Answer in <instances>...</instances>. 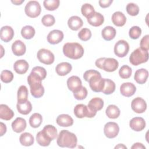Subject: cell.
I'll list each match as a JSON object with an SVG mask.
<instances>
[{
  "mask_svg": "<svg viewBox=\"0 0 149 149\" xmlns=\"http://www.w3.org/2000/svg\"><path fill=\"white\" fill-rule=\"evenodd\" d=\"M42 80L40 76L33 72H31L27 77V82L30 88L31 94L34 98H40L44 94V88L41 83Z\"/></svg>",
  "mask_w": 149,
  "mask_h": 149,
  "instance_id": "obj_1",
  "label": "cell"
},
{
  "mask_svg": "<svg viewBox=\"0 0 149 149\" xmlns=\"http://www.w3.org/2000/svg\"><path fill=\"white\" fill-rule=\"evenodd\" d=\"M56 143L58 146L61 147L73 148L77 146V139L74 133L67 130H62L57 137Z\"/></svg>",
  "mask_w": 149,
  "mask_h": 149,
  "instance_id": "obj_2",
  "label": "cell"
},
{
  "mask_svg": "<svg viewBox=\"0 0 149 149\" xmlns=\"http://www.w3.org/2000/svg\"><path fill=\"white\" fill-rule=\"evenodd\" d=\"M63 53L70 59H78L83 56L84 48L79 43L67 42L63 45Z\"/></svg>",
  "mask_w": 149,
  "mask_h": 149,
  "instance_id": "obj_3",
  "label": "cell"
},
{
  "mask_svg": "<svg viewBox=\"0 0 149 149\" xmlns=\"http://www.w3.org/2000/svg\"><path fill=\"white\" fill-rule=\"evenodd\" d=\"M148 59V52L142 49L140 47L134 50L129 56V61L134 66H138L145 63Z\"/></svg>",
  "mask_w": 149,
  "mask_h": 149,
  "instance_id": "obj_4",
  "label": "cell"
},
{
  "mask_svg": "<svg viewBox=\"0 0 149 149\" xmlns=\"http://www.w3.org/2000/svg\"><path fill=\"white\" fill-rule=\"evenodd\" d=\"M41 11V6L36 1H30L27 3L24 8L26 15L31 17L35 18L40 15Z\"/></svg>",
  "mask_w": 149,
  "mask_h": 149,
  "instance_id": "obj_5",
  "label": "cell"
},
{
  "mask_svg": "<svg viewBox=\"0 0 149 149\" xmlns=\"http://www.w3.org/2000/svg\"><path fill=\"white\" fill-rule=\"evenodd\" d=\"M74 114L77 118H83L84 117L91 118L95 116L97 112H94L89 109L87 106L83 104H79L74 108Z\"/></svg>",
  "mask_w": 149,
  "mask_h": 149,
  "instance_id": "obj_6",
  "label": "cell"
},
{
  "mask_svg": "<svg viewBox=\"0 0 149 149\" xmlns=\"http://www.w3.org/2000/svg\"><path fill=\"white\" fill-rule=\"evenodd\" d=\"M88 82L91 90L93 91L100 93L102 91L104 87L105 81L104 79L102 78L101 73L91 77Z\"/></svg>",
  "mask_w": 149,
  "mask_h": 149,
  "instance_id": "obj_7",
  "label": "cell"
},
{
  "mask_svg": "<svg viewBox=\"0 0 149 149\" xmlns=\"http://www.w3.org/2000/svg\"><path fill=\"white\" fill-rule=\"evenodd\" d=\"M38 61L45 65H51L54 63L55 56L49 50L45 48L40 49L37 54Z\"/></svg>",
  "mask_w": 149,
  "mask_h": 149,
  "instance_id": "obj_8",
  "label": "cell"
},
{
  "mask_svg": "<svg viewBox=\"0 0 149 149\" xmlns=\"http://www.w3.org/2000/svg\"><path fill=\"white\" fill-rule=\"evenodd\" d=\"M129 45L128 42L123 40H119L115 44L114 53L119 58L125 57L129 52Z\"/></svg>",
  "mask_w": 149,
  "mask_h": 149,
  "instance_id": "obj_9",
  "label": "cell"
},
{
  "mask_svg": "<svg viewBox=\"0 0 149 149\" xmlns=\"http://www.w3.org/2000/svg\"><path fill=\"white\" fill-rule=\"evenodd\" d=\"M119 132V127L118 123L113 122L107 123L104 128V133L105 136L109 139L116 137Z\"/></svg>",
  "mask_w": 149,
  "mask_h": 149,
  "instance_id": "obj_10",
  "label": "cell"
},
{
  "mask_svg": "<svg viewBox=\"0 0 149 149\" xmlns=\"http://www.w3.org/2000/svg\"><path fill=\"white\" fill-rule=\"evenodd\" d=\"M132 110L137 113H141L146 111L147 109V104L144 99L141 97L134 98L131 102Z\"/></svg>",
  "mask_w": 149,
  "mask_h": 149,
  "instance_id": "obj_11",
  "label": "cell"
},
{
  "mask_svg": "<svg viewBox=\"0 0 149 149\" xmlns=\"http://www.w3.org/2000/svg\"><path fill=\"white\" fill-rule=\"evenodd\" d=\"M63 33L59 30H53L47 36V41L51 44H57L62 41Z\"/></svg>",
  "mask_w": 149,
  "mask_h": 149,
  "instance_id": "obj_12",
  "label": "cell"
},
{
  "mask_svg": "<svg viewBox=\"0 0 149 149\" xmlns=\"http://www.w3.org/2000/svg\"><path fill=\"white\" fill-rule=\"evenodd\" d=\"M136 91V87L132 83H123L120 87V92L121 94L126 97H130L134 95Z\"/></svg>",
  "mask_w": 149,
  "mask_h": 149,
  "instance_id": "obj_13",
  "label": "cell"
},
{
  "mask_svg": "<svg viewBox=\"0 0 149 149\" xmlns=\"http://www.w3.org/2000/svg\"><path fill=\"white\" fill-rule=\"evenodd\" d=\"M130 128L136 132L143 130L146 127V122L141 117H134L129 122Z\"/></svg>",
  "mask_w": 149,
  "mask_h": 149,
  "instance_id": "obj_14",
  "label": "cell"
},
{
  "mask_svg": "<svg viewBox=\"0 0 149 149\" xmlns=\"http://www.w3.org/2000/svg\"><path fill=\"white\" fill-rule=\"evenodd\" d=\"M118 66L119 63L116 59L113 58H105L102 65V70L112 72L115 71Z\"/></svg>",
  "mask_w": 149,
  "mask_h": 149,
  "instance_id": "obj_15",
  "label": "cell"
},
{
  "mask_svg": "<svg viewBox=\"0 0 149 149\" xmlns=\"http://www.w3.org/2000/svg\"><path fill=\"white\" fill-rule=\"evenodd\" d=\"M67 86L69 90L75 92L82 87L81 80L78 76H72L67 80Z\"/></svg>",
  "mask_w": 149,
  "mask_h": 149,
  "instance_id": "obj_16",
  "label": "cell"
},
{
  "mask_svg": "<svg viewBox=\"0 0 149 149\" xmlns=\"http://www.w3.org/2000/svg\"><path fill=\"white\" fill-rule=\"evenodd\" d=\"M14 36V31L12 27L9 26H5L1 27L0 31L1 39L5 42H8L11 41Z\"/></svg>",
  "mask_w": 149,
  "mask_h": 149,
  "instance_id": "obj_17",
  "label": "cell"
},
{
  "mask_svg": "<svg viewBox=\"0 0 149 149\" xmlns=\"http://www.w3.org/2000/svg\"><path fill=\"white\" fill-rule=\"evenodd\" d=\"M12 51L16 56H20L23 55L26 51V45L21 40H16L12 45Z\"/></svg>",
  "mask_w": 149,
  "mask_h": 149,
  "instance_id": "obj_18",
  "label": "cell"
},
{
  "mask_svg": "<svg viewBox=\"0 0 149 149\" xmlns=\"http://www.w3.org/2000/svg\"><path fill=\"white\" fill-rule=\"evenodd\" d=\"M87 20L90 25L94 27H98L103 24L104 22V17L100 13L95 12L87 18Z\"/></svg>",
  "mask_w": 149,
  "mask_h": 149,
  "instance_id": "obj_19",
  "label": "cell"
},
{
  "mask_svg": "<svg viewBox=\"0 0 149 149\" xmlns=\"http://www.w3.org/2000/svg\"><path fill=\"white\" fill-rule=\"evenodd\" d=\"M72 69V66L71 64L66 62L58 63L55 68V71L56 73L61 76H64L68 74L71 72Z\"/></svg>",
  "mask_w": 149,
  "mask_h": 149,
  "instance_id": "obj_20",
  "label": "cell"
},
{
  "mask_svg": "<svg viewBox=\"0 0 149 149\" xmlns=\"http://www.w3.org/2000/svg\"><path fill=\"white\" fill-rule=\"evenodd\" d=\"M87 107L91 111L97 112L98 111L101 110L103 108L104 101L101 98L94 97L89 101Z\"/></svg>",
  "mask_w": 149,
  "mask_h": 149,
  "instance_id": "obj_21",
  "label": "cell"
},
{
  "mask_svg": "<svg viewBox=\"0 0 149 149\" xmlns=\"http://www.w3.org/2000/svg\"><path fill=\"white\" fill-rule=\"evenodd\" d=\"M26 121L24 119L18 117L12 122V130L16 133H21L24 131L26 127Z\"/></svg>",
  "mask_w": 149,
  "mask_h": 149,
  "instance_id": "obj_22",
  "label": "cell"
},
{
  "mask_svg": "<svg viewBox=\"0 0 149 149\" xmlns=\"http://www.w3.org/2000/svg\"><path fill=\"white\" fill-rule=\"evenodd\" d=\"M13 69L14 70L19 74H24L29 69V63L24 59L17 60L13 65Z\"/></svg>",
  "mask_w": 149,
  "mask_h": 149,
  "instance_id": "obj_23",
  "label": "cell"
},
{
  "mask_svg": "<svg viewBox=\"0 0 149 149\" xmlns=\"http://www.w3.org/2000/svg\"><path fill=\"white\" fill-rule=\"evenodd\" d=\"M111 19L113 24L118 27L124 26L126 22V17L125 15L120 11L114 12L112 14Z\"/></svg>",
  "mask_w": 149,
  "mask_h": 149,
  "instance_id": "obj_24",
  "label": "cell"
},
{
  "mask_svg": "<svg viewBox=\"0 0 149 149\" xmlns=\"http://www.w3.org/2000/svg\"><path fill=\"white\" fill-rule=\"evenodd\" d=\"M148 76V70L146 69L141 68L137 70L135 72L134 79L137 83L143 84L147 81Z\"/></svg>",
  "mask_w": 149,
  "mask_h": 149,
  "instance_id": "obj_25",
  "label": "cell"
},
{
  "mask_svg": "<svg viewBox=\"0 0 149 149\" xmlns=\"http://www.w3.org/2000/svg\"><path fill=\"white\" fill-rule=\"evenodd\" d=\"M56 123L62 127H69L73 124V118L68 114L59 115L56 120Z\"/></svg>",
  "mask_w": 149,
  "mask_h": 149,
  "instance_id": "obj_26",
  "label": "cell"
},
{
  "mask_svg": "<svg viewBox=\"0 0 149 149\" xmlns=\"http://www.w3.org/2000/svg\"><path fill=\"white\" fill-rule=\"evenodd\" d=\"M83 24V22L82 19L77 16H71L68 21V25L69 27L73 31L78 30L82 27Z\"/></svg>",
  "mask_w": 149,
  "mask_h": 149,
  "instance_id": "obj_27",
  "label": "cell"
},
{
  "mask_svg": "<svg viewBox=\"0 0 149 149\" xmlns=\"http://www.w3.org/2000/svg\"><path fill=\"white\" fill-rule=\"evenodd\" d=\"M14 116L13 111L5 104L0 105V118L5 120H9Z\"/></svg>",
  "mask_w": 149,
  "mask_h": 149,
  "instance_id": "obj_28",
  "label": "cell"
},
{
  "mask_svg": "<svg viewBox=\"0 0 149 149\" xmlns=\"http://www.w3.org/2000/svg\"><path fill=\"white\" fill-rule=\"evenodd\" d=\"M116 34V31L115 29L110 26L105 27L101 31L102 37L106 41H111L113 40L115 37Z\"/></svg>",
  "mask_w": 149,
  "mask_h": 149,
  "instance_id": "obj_29",
  "label": "cell"
},
{
  "mask_svg": "<svg viewBox=\"0 0 149 149\" xmlns=\"http://www.w3.org/2000/svg\"><path fill=\"white\" fill-rule=\"evenodd\" d=\"M17 110L22 115H27L32 110V105L29 101L22 102H17L16 105Z\"/></svg>",
  "mask_w": 149,
  "mask_h": 149,
  "instance_id": "obj_30",
  "label": "cell"
},
{
  "mask_svg": "<svg viewBox=\"0 0 149 149\" xmlns=\"http://www.w3.org/2000/svg\"><path fill=\"white\" fill-rule=\"evenodd\" d=\"M19 141L22 146L28 147L33 144L34 142V139L31 133L25 132L20 136Z\"/></svg>",
  "mask_w": 149,
  "mask_h": 149,
  "instance_id": "obj_31",
  "label": "cell"
},
{
  "mask_svg": "<svg viewBox=\"0 0 149 149\" xmlns=\"http://www.w3.org/2000/svg\"><path fill=\"white\" fill-rule=\"evenodd\" d=\"M107 116L110 119H116L120 115V109L115 105H109L105 110Z\"/></svg>",
  "mask_w": 149,
  "mask_h": 149,
  "instance_id": "obj_32",
  "label": "cell"
},
{
  "mask_svg": "<svg viewBox=\"0 0 149 149\" xmlns=\"http://www.w3.org/2000/svg\"><path fill=\"white\" fill-rule=\"evenodd\" d=\"M36 140L40 146L43 147L48 146L52 141L49 138L47 137V136L44 133L42 130L37 133L36 135Z\"/></svg>",
  "mask_w": 149,
  "mask_h": 149,
  "instance_id": "obj_33",
  "label": "cell"
},
{
  "mask_svg": "<svg viewBox=\"0 0 149 149\" xmlns=\"http://www.w3.org/2000/svg\"><path fill=\"white\" fill-rule=\"evenodd\" d=\"M42 130L51 140L55 139L58 136L56 127L51 125H45Z\"/></svg>",
  "mask_w": 149,
  "mask_h": 149,
  "instance_id": "obj_34",
  "label": "cell"
},
{
  "mask_svg": "<svg viewBox=\"0 0 149 149\" xmlns=\"http://www.w3.org/2000/svg\"><path fill=\"white\" fill-rule=\"evenodd\" d=\"M104 87L101 92L106 95L111 94L115 90V83L112 80L109 79H104Z\"/></svg>",
  "mask_w": 149,
  "mask_h": 149,
  "instance_id": "obj_35",
  "label": "cell"
},
{
  "mask_svg": "<svg viewBox=\"0 0 149 149\" xmlns=\"http://www.w3.org/2000/svg\"><path fill=\"white\" fill-rule=\"evenodd\" d=\"M42 122V117L39 113H34L29 118V124L33 128L38 127Z\"/></svg>",
  "mask_w": 149,
  "mask_h": 149,
  "instance_id": "obj_36",
  "label": "cell"
},
{
  "mask_svg": "<svg viewBox=\"0 0 149 149\" xmlns=\"http://www.w3.org/2000/svg\"><path fill=\"white\" fill-rule=\"evenodd\" d=\"M36 31L33 27L31 26H25L21 30L22 36L27 40L31 39L35 35Z\"/></svg>",
  "mask_w": 149,
  "mask_h": 149,
  "instance_id": "obj_37",
  "label": "cell"
},
{
  "mask_svg": "<svg viewBox=\"0 0 149 149\" xmlns=\"http://www.w3.org/2000/svg\"><path fill=\"white\" fill-rule=\"evenodd\" d=\"M28 89L26 86L22 85L19 87L17 90V102H22L27 101Z\"/></svg>",
  "mask_w": 149,
  "mask_h": 149,
  "instance_id": "obj_38",
  "label": "cell"
},
{
  "mask_svg": "<svg viewBox=\"0 0 149 149\" xmlns=\"http://www.w3.org/2000/svg\"><path fill=\"white\" fill-rule=\"evenodd\" d=\"M60 1L59 0H45L43 2L44 8L50 11L56 10L59 6Z\"/></svg>",
  "mask_w": 149,
  "mask_h": 149,
  "instance_id": "obj_39",
  "label": "cell"
},
{
  "mask_svg": "<svg viewBox=\"0 0 149 149\" xmlns=\"http://www.w3.org/2000/svg\"><path fill=\"white\" fill-rule=\"evenodd\" d=\"M94 8L93 6H92L91 4L86 3H84L81 8V14L86 17V18L90 16H91L93 13L95 12Z\"/></svg>",
  "mask_w": 149,
  "mask_h": 149,
  "instance_id": "obj_40",
  "label": "cell"
},
{
  "mask_svg": "<svg viewBox=\"0 0 149 149\" xmlns=\"http://www.w3.org/2000/svg\"><path fill=\"white\" fill-rule=\"evenodd\" d=\"M132 73V68L127 65H123L119 70V76L123 79H129L131 76Z\"/></svg>",
  "mask_w": 149,
  "mask_h": 149,
  "instance_id": "obj_41",
  "label": "cell"
},
{
  "mask_svg": "<svg viewBox=\"0 0 149 149\" xmlns=\"http://www.w3.org/2000/svg\"><path fill=\"white\" fill-rule=\"evenodd\" d=\"M1 81L5 83H8L12 81L13 79V73L8 70H3L1 73Z\"/></svg>",
  "mask_w": 149,
  "mask_h": 149,
  "instance_id": "obj_42",
  "label": "cell"
},
{
  "mask_svg": "<svg viewBox=\"0 0 149 149\" xmlns=\"http://www.w3.org/2000/svg\"><path fill=\"white\" fill-rule=\"evenodd\" d=\"M88 92L87 90L85 87L82 86L79 90L73 92V96L77 100H82L86 98Z\"/></svg>",
  "mask_w": 149,
  "mask_h": 149,
  "instance_id": "obj_43",
  "label": "cell"
},
{
  "mask_svg": "<svg viewBox=\"0 0 149 149\" xmlns=\"http://www.w3.org/2000/svg\"><path fill=\"white\" fill-rule=\"evenodd\" d=\"M126 11L130 16H135L139 14V7L136 3H129L126 6Z\"/></svg>",
  "mask_w": 149,
  "mask_h": 149,
  "instance_id": "obj_44",
  "label": "cell"
},
{
  "mask_svg": "<svg viewBox=\"0 0 149 149\" xmlns=\"http://www.w3.org/2000/svg\"><path fill=\"white\" fill-rule=\"evenodd\" d=\"M78 37L81 40L83 41H87L91 38V32L90 30L87 28H83L79 32Z\"/></svg>",
  "mask_w": 149,
  "mask_h": 149,
  "instance_id": "obj_45",
  "label": "cell"
},
{
  "mask_svg": "<svg viewBox=\"0 0 149 149\" xmlns=\"http://www.w3.org/2000/svg\"><path fill=\"white\" fill-rule=\"evenodd\" d=\"M141 34V29L140 27L137 26H134L132 27L129 31V37L133 40L137 39L140 37Z\"/></svg>",
  "mask_w": 149,
  "mask_h": 149,
  "instance_id": "obj_46",
  "label": "cell"
},
{
  "mask_svg": "<svg viewBox=\"0 0 149 149\" xmlns=\"http://www.w3.org/2000/svg\"><path fill=\"white\" fill-rule=\"evenodd\" d=\"M42 24L46 27H50L53 26L55 23V19L52 15H45L41 19Z\"/></svg>",
  "mask_w": 149,
  "mask_h": 149,
  "instance_id": "obj_47",
  "label": "cell"
},
{
  "mask_svg": "<svg viewBox=\"0 0 149 149\" xmlns=\"http://www.w3.org/2000/svg\"><path fill=\"white\" fill-rule=\"evenodd\" d=\"M31 72H34L35 73H36L37 74H38V76H40L42 80H44L45 79L46 76H47V71L45 69V68H44L43 67L41 66H35L33 68V69L31 70Z\"/></svg>",
  "mask_w": 149,
  "mask_h": 149,
  "instance_id": "obj_48",
  "label": "cell"
},
{
  "mask_svg": "<svg viewBox=\"0 0 149 149\" xmlns=\"http://www.w3.org/2000/svg\"><path fill=\"white\" fill-rule=\"evenodd\" d=\"M140 47L142 49L148 51L149 49V36L146 35L144 36L141 40H140Z\"/></svg>",
  "mask_w": 149,
  "mask_h": 149,
  "instance_id": "obj_49",
  "label": "cell"
},
{
  "mask_svg": "<svg viewBox=\"0 0 149 149\" xmlns=\"http://www.w3.org/2000/svg\"><path fill=\"white\" fill-rule=\"evenodd\" d=\"M100 73L99 72H98V71H97V70H95L94 69L88 70H87V71H86L84 72V73L83 74V78H84L85 81L88 82L89 79L91 77H93V76H95L96 74H98Z\"/></svg>",
  "mask_w": 149,
  "mask_h": 149,
  "instance_id": "obj_50",
  "label": "cell"
},
{
  "mask_svg": "<svg viewBox=\"0 0 149 149\" xmlns=\"http://www.w3.org/2000/svg\"><path fill=\"white\" fill-rule=\"evenodd\" d=\"M112 2V0H100L98 1L100 6L102 8H106L109 7Z\"/></svg>",
  "mask_w": 149,
  "mask_h": 149,
  "instance_id": "obj_51",
  "label": "cell"
},
{
  "mask_svg": "<svg viewBox=\"0 0 149 149\" xmlns=\"http://www.w3.org/2000/svg\"><path fill=\"white\" fill-rule=\"evenodd\" d=\"M105 59V57H103V58H98V59H97L95 62V66L97 68H98L99 69H102V65H103V62H104Z\"/></svg>",
  "mask_w": 149,
  "mask_h": 149,
  "instance_id": "obj_52",
  "label": "cell"
},
{
  "mask_svg": "<svg viewBox=\"0 0 149 149\" xmlns=\"http://www.w3.org/2000/svg\"><path fill=\"white\" fill-rule=\"evenodd\" d=\"M132 149H145L146 147L141 143H136L132 147Z\"/></svg>",
  "mask_w": 149,
  "mask_h": 149,
  "instance_id": "obj_53",
  "label": "cell"
},
{
  "mask_svg": "<svg viewBox=\"0 0 149 149\" xmlns=\"http://www.w3.org/2000/svg\"><path fill=\"white\" fill-rule=\"evenodd\" d=\"M6 132V126L3 123L1 122V136H2Z\"/></svg>",
  "mask_w": 149,
  "mask_h": 149,
  "instance_id": "obj_54",
  "label": "cell"
},
{
  "mask_svg": "<svg viewBox=\"0 0 149 149\" xmlns=\"http://www.w3.org/2000/svg\"><path fill=\"white\" fill-rule=\"evenodd\" d=\"M24 0H19V1H11L12 3L15 4L16 5H20V4H22L23 2H24Z\"/></svg>",
  "mask_w": 149,
  "mask_h": 149,
  "instance_id": "obj_55",
  "label": "cell"
},
{
  "mask_svg": "<svg viewBox=\"0 0 149 149\" xmlns=\"http://www.w3.org/2000/svg\"><path fill=\"white\" fill-rule=\"evenodd\" d=\"M115 148H127V147L123 144H119L118 146L115 147Z\"/></svg>",
  "mask_w": 149,
  "mask_h": 149,
  "instance_id": "obj_56",
  "label": "cell"
}]
</instances>
